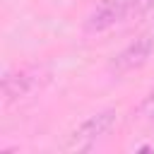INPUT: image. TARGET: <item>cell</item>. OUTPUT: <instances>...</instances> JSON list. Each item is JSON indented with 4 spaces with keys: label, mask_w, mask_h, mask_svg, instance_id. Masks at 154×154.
Returning a JSON list of instances; mask_svg holds the SVG:
<instances>
[{
    "label": "cell",
    "mask_w": 154,
    "mask_h": 154,
    "mask_svg": "<svg viewBox=\"0 0 154 154\" xmlns=\"http://www.w3.org/2000/svg\"><path fill=\"white\" fill-rule=\"evenodd\" d=\"M116 118H118V113L113 108H103V111L89 116L67 135L63 149L65 152H89L99 140H103L111 132V128L116 125Z\"/></svg>",
    "instance_id": "cell-2"
},
{
    "label": "cell",
    "mask_w": 154,
    "mask_h": 154,
    "mask_svg": "<svg viewBox=\"0 0 154 154\" xmlns=\"http://www.w3.org/2000/svg\"><path fill=\"white\" fill-rule=\"evenodd\" d=\"M152 10H154V0H101L84 19V31L101 34L128 19L144 17Z\"/></svg>",
    "instance_id": "cell-1"
},
{
    "label": "cell",
    "mask_w": 154,
    "mask_h": 154,
    "mask_svg": "<svg viewBox=\"0 0 154 154\" xmlns=\"http://www.w3.org/2000/svg\"><path fill=\"white\" fill-rule=\"evenodd\" d=\"M152 55H154V31H147L137 36L132 43H128L120 53H116L113 60L108 63V70L116 75H125V72H132L147 65Z\"/></svg>",
    "instance_id": "cell-3"
},
{
    "label": "cell",
    "mask_w": 154,
    "mask_h": 154,
    "mask_svg": "<svg viewBox=\"0 0 154 154\" xmlns=\"http://www.w3.org/2000/svg\"><path fill=\"white\" fill-rule=\"evenodd\" d=\"M38 87H41V70L38 67H22V70L2 75V96H5V103H14V101L29 96L31 91H36Z\"/></svg>",
    "instance_id": "cell-4"
},
{
    "label": "cell",
    "mask_w": 154,
    "mask_h": 154,
    "mask_svg": "<svg viewBox=\"0 0 154 154\" xmlns=\"http://www.w3.org/2000/svg\"><path fill=\"white\" fill-rule=\"evenodd\" d=\"M137 116L142 118V120H147V123H152L154 125V89L142 99V103L137 106Z\"/></svg>",
    "instance_id": "cell-5"
}]
</instances>
